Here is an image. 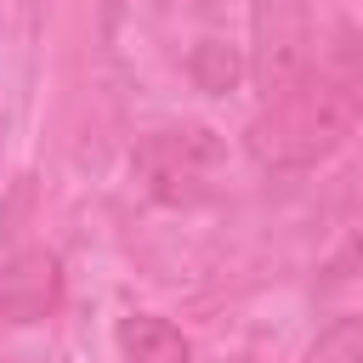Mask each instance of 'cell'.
<instances>
[{
    "label": "cell",
    "mask_w": 363,
    "mask_h": 363,
    "mask_svg": "<svg viewBox=\"0 0 363 363\" xmlns=\"http://www.w3.org/2000/svg\"><path fill=\"white\" fill-rule=\"evenodd\" d=\"M312 6L306 0H250V79L272 102L306 74Z\"/></svg>",
    "instance_id": "cell-2"
},
{
    "label": "cell",
    "mask_w": 363,
    "mask_h": 363,
    "mask_svg": "<svg viewBox=\"0 0 363 363\" xmlns=\"http://www.w3.org/2000/svg\"><path fill=\"white\" fill-rule=\"evenodd\" d=\"M363 119V45L352 28H335V45L306 68L284 96H272L250 125V153L272 170H301L329 159Z\"/></svg>",
    "instance_id": "cell-1"
},
{
    "label": "cell",
    "mask_w": 363,
    "mask_h": 363,
    "mask_svg": "<svg viewBox=\"0 0 363 363\" xmlns=\"http://www.w3.org/2000/svg\"><path fill=\"white\" fill-rule=\"evenodd\" d=\"M62 301V267L51 250L28 244L0 261V318L6 323H40Z\"/></svg>",
    "instance_id": "cell-4"
},
{
    "label": "cell",
    "mask_w": 363,
    "mask_h": 363,
    "mask_svg": "<svg viewBox=\"0 0 363 363\" xmlns=\"http://www.w3.org/2000/svg\"><path fill=\"white\" fill-rule=\"evenodd\" d=\"M187 74H193V85H199V91L221 96V91H233V85H238V51H233V45H221V40H199V45H193V57H187Z\"/></svg>",
    "instance_id": "cell-6"
},
{
    "label": "cell",
    "mask_w": 363,
    "mask_h": 363,
    "mask_svg": "<svg viewBox=\"0 0 363 363\" xmlns=\"http://www.w3.org/2000/svg\"><path fill=\"white\" fill-rule=\"evenodd\" d=\"M216 159V142L204 130H153L136 147V170L153 199L164 204H193L204 193V170Z\"/></svg>",
    "instance_id": "cell-3"
},
{
    "label": "cell",
    "mask_w": 363,
    "mask_h": 363,
    "mask_svg": "<svg viewBox=\"0 0 363 363\" xmlns=\"http://www.w3.org/2000/svg\"><path fill=\"white\" fill-rule=\"evenodd\" d=\"M306 363H363V318H335L306 346Z\"/></svg>",
    "instance_id": "cell-7"
},
{
    "label": "cell",
    "mask_w": 363,
    "mask_h": 363,
    "mask_svg": "<svg viewBox=\"0 0 363 363\" xmlns=\"http://www.w3.org/2000/svg\"><path fill=\"white\" fill-rule=\"evenodd\" d=\"M119 346L130 363H193V346L176 323L153 318V312H130L119 323Z\"/></svg>",
    "instance_id": "cell-5"
}]
</instances>
